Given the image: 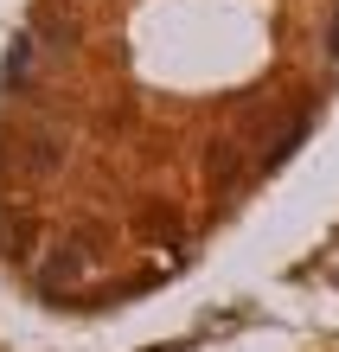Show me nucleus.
Here are the masks:
<instances>
[{"instance_id":"nucleus-1","label":"nucleus","mask_w":339,"mask_h":352,"mask_svg":"<svg viewBox=\"0 0 339 352\" xmlns=\"http://www.w3.org/2000/svg\"><path fill=\"white\" fill-rule=\"evenodd\" d=\"M65 154H71V135L65 129H39L26 141V167L32 173H58V167H65Z\"/></svg>"},{"instance_id":"nucleus-3","label":"nucleus","mask_w":339,"mask_h":352,"mask_svg":"<svg viewBox=\"0 0 339 352\" xmlns=\"http://www.w3.org/2000/svg\"><path fill=\"white\" fill-rule=\"evenodd\" d=\"M26 65H32V38H19V45H13V58H7V77H13V84L26 77Z\"/></svg>"},{"instance_id":"nucleus-2","label":"nucleus","mask_w":339,"mask_h":352,"mask_svg":"<svg viewBox=\"0 0 339 352\" xmlns=\"http://www.w3.org/2000/svg\"><path fill=\"white\" fill-rule=\"evenodd\" d=\"M83 263H90V250H83V243H65V250H58V256L45 263V282H65V276H77Z\"/></svg>"}]
</instances>
